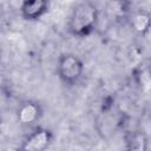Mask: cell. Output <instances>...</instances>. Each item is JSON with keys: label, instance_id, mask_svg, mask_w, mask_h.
<instances>
[{"label": "cell", "instance_id": "obj_1", "mask_svg": "<svg viewBox=\"0 0 151 151\" xmlns=\"http://www.w3.org/2000/svg\"><path fill=\"white\" fill-rule=\"evenodd\" d=\"M99 24V9L91 0L77 4L68 18L67 31L74 38H86L91 35Z\"/></svg>", "mask_w": 151, "mask_h": 151}, {"label": "cell", "instance_id": "obj_2", "mask_svg": "<svg viewBox=\"0 0 151 151\" xmlns=\"http://www.w3.org/2000/svg\"><path fill=\"white\" fill-rule=\"evenodd\" d=\"M57 74L65 86L72 87L80 81L84 74V61L74 53H63L58 58Z\"/></svg>", "mask_w": 151, "mask_h": 151}, {"label": "cell", "instance_id": "obj_3", "mask_svg": "<svg viewBox=\"0 0 151 151\" xmlns=\"http://www.w3.org/2000/svg\"><path fill=\"white\" fill-rule=\"evenodd\" d=\"M54 139L52 130L42 126L34 127L22 140L20 149L26 151H44L51 146Z\"/></svg>", "mask_w": 151, "mask_h": 151}, {"label": "cell", "instance_id": "obj_4", "mask_svg": "<svg viewBox=\"0 0 151 151\" xmlns=\"http://www.w3.org/2000/svg\"><path fill=\"white\" fill-rule=\"evenodd\" d=\"M17 119L24 126L35 125L44 114V109L40 103L35 100H24L17 109Z\"/></svg>", "mask_w": 151, "mask_h": 151}, {"label": "cell", "instance_id": "obj_5", "mask_svg": "<svg viewBox=\"0 0 151 151\" xmlns=\"http://www.w3.org/2000/svg\"><path fill=\"white\" fill-rule=\"evenodd\" d=\"M50 8V0H22L20 14L26 21H37L41 19Z\"/></svg>", "mask_w": 151, "mask_h": 151}, {"label": "cell", "instance_id": "obj_6", "mask_svg": "<svg viewBox=\"0 0 151 151\" xmlns=\"http://www.w3.org/2000/svg\"><path fill=\"white\" fill-rule=\"evenodd\" d=\"M129 22L134 32L140 34L142 37L149 33L150 29V13L145 9H139L136 12H131L129 17Z\"/></svg>", "mask_w": 151, "mask_h": 151}, {"label": "cell", "instance_id": "obj_7", "mask_svg": "<svg viewBox=\"0 0 151 151\" xmlns=\"http://www.w3.org/2000/svg\"><path fill=\"white\" fill-rule=\"evenodd\" d=\"M107 12L114 20H127L132 9L129 0H110Z\"/></svg>", "mask_w": 151, "mask_h": 151}, {"label": "cell", "instance_id": "obj_8", "mask_svg": "<svg viewBox=\"0 0 151 151\" xmlns=\"http://www.w3.org/2000/svg\"><path fill=\"white\" fill-rule=\"evenodd\" d=\"M125 147L132 151H146L147 137L143 131H131L125 136Z\"/></svg>", "mask_w": 151, "mask_h": 151}, {"label": "cell", "instance_id": "obj_9", "mask_svg": "<svg viewBox=\"0 0 151 151\" xmlns=\"http://www.w3.org/2000/svg\"><path fill=\"white\" fill-rule=\"evenodd\" d=\"M113 98L112 97H106V98H104V100H103V110L104 111H107V110H110L113 105Z\"/></svg>", "mask_w": 151, "mask_h": 151}, {"label": "cell", "instance_id": "obj_10", "mask_svg": "<svg viewBox=\"0 0 151 151\" xmlns=\"http://www.w3.org/2000/svg\"><path fill=\"white\" fill-rule=\"evenodd\" d=\"M0 59H1V53H0Z\"/></svg>", "mask_w": 151, "mask_h": 151}]
</instances>
